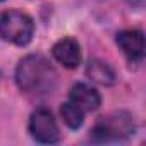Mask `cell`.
<instances>
[{
	"instance_id": "cell-1",
	"label": "cell",
	"mask_w": 146,
	"mask_h": 146,
	"mask_svg": "<svg viewBox=\"0 0 146 146\" xmlns=\"http://www.w3.org/2000/svg\"><path fill=\"white\" fill-rule=\"evenodd\" d=\"M57 72L43 55L24 57L16 69V83L29 95H46L57 86Z\"/></svg>"
},
{
	"instance_id": "cell-2",
	"label": "cell",
	"mask_w": 146,
	"mask_h": 146,
	"mask_svg": "<svg viewBox=\"0 0 146 146\" xmlns=\"http://www.w3.org/2000/svg\"><path fill=\"white\" fill-rule=\"evenodd\" d=\"M33 19L21 11H5L0 14V38L14 45H28L33 38Z\"/></svg>"
},
{
	"instance_id": "cell-3",
	"label": "cell",
	"mask_w": 146,
	"mask_h": 146,
	"mask_svg": "<svg viewBox=\"0 0 146 146\" xmlns=\"http://www.w3.org/2000/svg\"><path fill=\"white\" fill-rule=\"evenodd\" d=\"M134 134V122L132 117L125 112H115L107 117H102L93 131H91V139L96 143H105V141H120Z\"/></svg>"
},
{
	"instance_id": "cell-4",
	"label": "cell",
	"mask_w": 146,
	"mask_h": 146,
	"mask_svg": "<svg viewBox=\"0 0 146 146\" xmlns=\"http://www.w3.org/2000/svg\"><path fill=\"white\" fill-rule=\"evenodd\" d=\"M29 132L38 143H45V144H52L60 139L58 125L52 112L46 108H38L36 112H33L29 119Z\"/></svg>"
},
{
	"instance_id": "cell-5",
	"label": "cell",
	"mask_w": 146,
	"mask_h": 146,
	"mask_svg": "<svg viewBox=\"0 0 146 146\" xmlns=\"http://www.w3.org/2000/svg\"><path fill=\"white\" fill-rule=\"evenodd\" d=\"M53 57L67 69H76L81 62V50L76 40L72 38H62L58 40L52 48Z\"/></svg>"
},
{
	"instance_id": "cell-6",
	"label": "cell",
	"mask_w": 146,
	"mask_h": 146,
	"mask_svg": "<svg viewBox=\"0 0 146 146\" xmlns=\"http://www.w3.org/2000/svg\"><path fill=\"white\" fill-rule=\"evenodd\" d=\"M117 45L131 60H141L144 55V36L137 29L120 31L117 35Z\"/></svg>"
},
{
	"instance_id": "cell-7",
	"label": "cell",
	"mask_w": 146,
	"mask_h": 146,
	"mask_svg": "<svg viewBox=\"0 0 146 146\" xmlns=\"http://www.w3.org/2000/svg\"><path fill=\"white\" fill-rule=\"evenodd\" d=\"M69 98L72 103H76L79 108L86 110V112H93L100 107L102 103V98L98 95V91L84 83H78L70 88V93H69Z\"/></svg>"
},
{
	"instance_id": "cell-8",
	"label": "cell",
	"mask_w": 146,
	"mask_h": 146,
	"mask_svg": "<svg viewBox=\"0 0 146 146\" xmlns=\"http://www.w3.org/2000/svg\"><path fill=\"white\" fill-rule=\"evenodd\" d=\"M86 76L98 83V84H103V86H112L115 83V72L113 69L102 62V60H91L88 65H86Z\"/></svg>"
},
{
	"instance_id": "cell-9",
	"label": "cell",
	"mask_w": 146,
	"mask_h": 146,
	"mask_svg": "<svg viewBox=\"0 0 146 146\" xmlns=\"http://www.w3.org/2000/svg\"><path fill=\"white\" fill-rule=\"evenodd\" d=\"M60 115H62L64 122H65L70 129L81 127V125H83V120H84V110L79 108L76 103H72V102H67V103L62 105Z\"/></svg>"
},
{
	"instance_id": "cell-10",
	"label": "cell",
	"mask_w": 146,
	"mask_h": 146,
	"mask_svg": "<svg viewBox=\"0 0 146 146\" xmlns=\"http://www.w3.org/2000/svg\"><path fill=\"white\" fill-rule=\"evenodd\" d=\"M0 2H2V0H0Z\"/></svg>"
}]
</instances>
